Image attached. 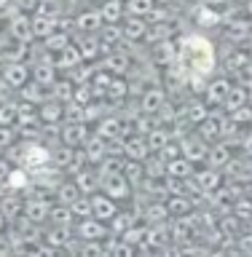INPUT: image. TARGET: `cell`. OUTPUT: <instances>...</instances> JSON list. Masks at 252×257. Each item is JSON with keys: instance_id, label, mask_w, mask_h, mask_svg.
I'll return each mask as SVG.
<instances>
[{"instance_id": "1", "label": "cell", "mask_w": 252, "mask_h": 257, "mask_svg": "<svg viewBox=\"0 0 252 257\" xmlns=\"http://www.w3.org/2000/svg\"><path fill=\"white\" fill-rule=\"evenodd\" d=\"M177 62H180V67L193 80H201V78L212 75V70H215V48L207 38L188 35V38H183L180 48H177Z\"/></svg>"}, {"instance_id": "2", "label": "cell", "mask_w": 252, "mask_h": 257, "mask_svg": "<svg viewBox=\"0 0 252 257\" xmlns=\"http://www.w3.org/2000/svg\"><path fill=\"white\" fill-rule=\"evenodd\" d=\"M100 188L105 196H110V198H116V201H124L132 196V182L126 180V174L121 172H105L100 174Z\"/></svg>"}, {"instance_id": "3", "label": "cell", "mask_w": 252, "mask_h": 257, "mask_svg": "<svg viewBox=\"0 0 252 257\" xmlns=\"http://www.w3.org/2000/svg\"><path fill=\"white\" fill-rule=\"evenodd\" d=\"M180 150H183V156H185V158L196 164V161H207L209 145H207V140H204L201 134H188V137H183Z\"/></svg>"}, {"instance_id": "4", "label": "cell", "mask_w": 252, "mask_h": 257, "mask_svg": "<svg viewBox=\"0 0 252 257\" xmlns=\"http://www.w3.org/2000/svg\"><path fill=\"white\" fill-rule=\"evenodd\" d=\"M19 164L24 172H35V169L40 164H46L48 161V148H43V145H24V148H19Z\"/></svg>"}, {"instance_id": "5", "label": "cell", "mask_w": 252, "mask_h": 257, "mask_svg": "<svg viewBox=\"0 0 252 257\" xmlns=\"http://www.w3.org/2000/svg\"><path fill=\"white\" fill-rule=\"evenodd\" d=\"M225 128H228V126H225V118L220 115V112H212V115L207 112V118L199 123V134L209 142V140H220Z\"/></svg>"}, {"instance_id": "6", "label": "cell", "mask_w": 252, "mask_h": 257, "mask_svg": "<svg viewBox=\"0 0 252 257\" xmlns=\"http://www.w3.org/2000/svg\"><path fill=\"white\" fill-rule=\"evenodd\" d=\"M116 214H118L116 198H110V196H92V217H97V220H102V222H110Z\"/></svg>"}, {"instance_id": "7", "label": "cell", "mask_w": 252, "mask_h": 257, "mask_svg": "<svg viewBox=\"0 0 252 257\" xmlns=\"http://www.w3.org/2000/svg\"><path fill=\"white\" fill-rule=\"evenodd\" d=\"M228 91H231V80L228 78H217V80L209 83V88L204 91V99H207V104H223L225 96H228Z\"/></svg>"}, {"instance_id": "8", "label": "cell", "mask_w": 252, "mask_h": 257, "mask_svg": "<svg viewBox=\"0 0 252 257\" xmlns=\"http://www.w3.org/2000/svg\"><path fill=\"white\" fill-rule=\"evenodd\" d=\"M78 238H86V241L105 238V222L97 220V217H83V222L78 225Z\"/></svg>"}, {"instance_id": "9", "label": "cell", "mask_w": 252, "mask_h": 257, "mask_svg": "<svg viewBox=\"0 0 252 257\" xmlns=\"http://www.w3.org/2000/svg\"><path fill=\"white\" fill-rule=\"evenodd\" d=\"M193 161H188L185 156H177L172 161H166V177H177V180H188L193 177Z\"/></svg>"}, {"instance_id": "10", "label": "cell", "mask_w": 252, "mask_h": 257, "mask_svg": "<svg viewBox=\"0 0 252 257\" xmlns=\"http://www.w3.org/2000/svg\"><path fill=\"white\" fill-rule=\"evenodd\" d=\"M27 78H30V72L24 70L19 62L6 64V70H3V80H6L8 86H14V88H24V83H27Z\"/></svg>"}, {"instance_id": "11", "label": "cell", "mask_w": 252, "mask_h": 257, "mask_svg": "<svg viewBox=\"0 0 252 257\" xmlns=\"http://www.w3.org/2000/svg\"><path fill=\"white\" fill-rule=\"evenodd\" d=\"M62 140L67 145H80L89 140V132H86V123L83 120H70L67 126L62 128Z\"/></svg>"}, {"instance_id": "12", "label": "cell", "mask_w": 252, "mask_h": 257, "mask_svg": "<svg viewBox=\"0 0 252 257\" xmlns=\"http://www.w3.org/2000/svg\"><path fill=\"white\" fill-rule=\"evenodd\" d=\"M124 148H126V158H134V161H145V158H148V153H150L145 137H129Z\"/></svg>"}, {"instance_id": "13", "label": "cell", "mask_w": 252, "mask_h": 257, "mask_svg": "<svg viewBox=\"0 0 252 257\" xmlns=\"http://www.w3.org/2000/svg\"><path fill=\"white\" fill-rule=\"evenodd\" d=\"M161 107H166V96L161 88H148L142 94V112H158Z\"/></svg>"}, {"instance_id": "14", "label": "cell", "mask_w": 252, "mask_h": 257, "mask_svg": "<svg viewBox=\"0 0 252 257\" xmlns=\"http://www.w3.org/2000/svg\"><path fill=\"white\" fill-rule=\"evenodd\" d=\"M193 177H196V182H199V190H204V193H212L217 185H220V172L212 166V169H204V172H193Z\"/></svg>"}, {"instance_id": "15", "label": "cell", "mask_w": 252, "mask_h": 257, "mask_svg": "<svg viewBox=\"0 0 252 257\" xmlns=\"http://www.w3.org/2000/svg\"><path fill=\"white\" fill-rule=\"evenodd\" d=\"M124 35L132 38V40H140L148 35V22H142V16H132L129 14V19L124 22Z\"/></svg>"}, {"instance_id": "16", "label": "cell", "mask_w": 252, "mask_h": 257, "mask_svg": "<svg viewBox=\"0 0 252 257\" xmlns=\"http://www.w3.org/2000/svg\"><path fill=\"white\" fill-rule=\"evenodd\" d=\"M129 64H132V59H129L126 54H118V51H116V54H110L108 59L102 62V67L108 70L110 75H124V72L129 70Z\"/></svg>"}, {"instance_id": "17", "label": "cell", "mask_w": 252, "mask_h": 257, "mask_svg": "<svg viewBox=\"0 0 252 257\" xmlns=\"http://www.w3.org/2000/svg\"><path fill=\"white\" fill-rule=\"evenodd\" d=\"M153 59H156V64H161V67L172 64V59H175L172 40H156V43H153Z\"/></svg>"}, {"instance_id": "18", "label": "cell", "mask_w": 252, "mask_h": 257, "mask_svg": "<svg viewBox=\"0 0 252 257\" xmlns=\"http://www.w3.org/2000/svg\"><path fill=\"white\" fill-rule=\"evenodd\" d=\"M80 59H83V56H80V51H78L75 46H70V43H67V46L62 48V51H56V64H54V67L67 70V67H75Z\"/></svg>"}, {"instance_id": "19", "label": "cell", "mask_w": 252, "mask_h": 257, "mask_svg": "<svg viewBox=\"0 0 252 257\" xmlns=\"http://www.w3.org/2000/svg\"><path fill=\"white\" fill-rule=\"evenodd\" d=\"M30 27H32V35H40V38H46V35H51V32L56 30V19L54 16H43V14H35V19L30 22Z\"/></svg>"}, {"instance_id": "20", "label": "cell", "mask_w": 252, "mask_h": 257, "mask_svg": "<svg viewBox=\"0 0 252 257\" xmlns=\"http://www.w3.org/2000/svg\"><path fill=\"white\" fill-rule=\"evenodd\" d=\"M80 196H83V193H80V188L75 185V180H72V182H62L59 190H56V201L64 204V206H72Z\"/></svg>"}, {"instance_id": "21", "label": "cell", "mask_w": 252, "mask_h": 257, "mask_svg": "<svg viewBox=\"0 0 252 257\" xmlns=\"http://www.w3.org/2000/svg\"><path fill=\"white\" fill-rule=\"evenodd\" d=\"M0 212L6 214V220H11L22 212V198L19 193H8V196H0Z\"/></svg>"}, {"instance_id": "22", "label": "cell", "mask_w": 252, "mask_h": 257, "mask_svg": "<svg viewBox=\"0 0 252 257\" xmlns=\"http://www.w3.org/2000/svg\"><path fill=\"white\" fill-rule=\"evenodd\" d=\"M102 24H105V22H102L100 11H92V8L78 16V30H83V32H97Z\"/></svg>"}, {"instance_id": "23", "label": "cell", "mask_w": 252, "mask_h": 257, "mask_svg": "<svg viewBox=\"0 0 252 257\" xmlns=\"http://www.w3.org/2000/svg\"><path fill=\"white\" fill-rule=\"evenodd\" d=\"M126 8L121 0H105L102 8H100V16H102V22H121V14H124Z\"/></svg>"}, {"instance_id": "24", "label": "cell", "mask_w": 252, "mask_h": 257, "mask_svg": "<svg viewBox=\"0 0 252 257\" xmlns=\"http://www.w3.org/2000/svg\"><path fill=\"white\" fill-rule=\"evenodd\" d=\"M38 118L46 120V123H56V120L64 118V107H62L59 102H46L43 107L38 110Z\"/></svg>"}, {"instance_id": "25", "label": "cell", "mask_w": 252, "mask_h": 257, "mask_svg": "<svg viewBox=\"0 0 252 257\" xmlns=\"http://www.w3.org/2000/svg\"><path fill=\"white\" fill-rule=\"evenodd\" d=\"M247 99H249V91H244L241 86H231V91H228V96H225L223 104L233 112V110H239L241 104H247Z\"/></svg>"}, {"instance_id": "26", "label": "cell", "mask_w": 252, "mask_h": 257, "mask_svg": "<svg viewBox=\"0 0 252 257\" xmlns=\"http://www.w3.org/2000/svg\"><path fill=\"white\" fill-rule=\"evenodd\" d=\"M207 161H209V166H228V161H231V150H228V145H215L212 150L207 153Z\"/></svg>"}, {"instance_id": "27", "label": "cell", "mask_w": 252, "mask_h": 257, "mask_svg": "<svg viewBox=\"0 0 252 257\" xmlns=\"http://www.w3.org/2000/svg\"><path fill=\"white\" fill-rule=\"evenodd\" d=\"M24 214H27L30 222H40V220H46V217L51 214V206L40 204V201H30V204L24 206Z\"/></svg>"}, {"instance_id": "28", "label": "cell", "mask_w": 252, "mask_h": 257, "mask_svg": "<svg viewBox=\"0 0 252 257\" xmlns=\"http://www.w3.org/2000/svg\"><path fill=\"white\" fill-rule=\"evenodd\" d=\"M75 185L80 188V193H94L100 188V177H94L92 172H75Z\"/></svg>"}, {"instance_id": "29", "label": "cell", "mask_w": 252, "mask_h": 257, "mask_svg": "<svg viewBox=\"0 0 252 257\" xmlns=\"http://www.w3.org/2000/svg\"><path fill=\"white\" fill-rule=\"evenodd\" d=\"M126 11L132 16H148L156 8V0H126Z\"/></svg>"}, {"instance_id": "30", "label": "cell", "mask_w": 252, "mask_h": 257, "mask_svg": "<svg viewBox=\"0 0 252 257\" xmlns=\"http://www.w3.org/2000/svg\"><path fill=\"white\" fill-rule=\"evenodd\" d=\"M145 220H148L150 225H161L164 220H169V209L166 204H153L145 209Z\"/></svg>"}, {"instance_id": "31", "label": "cell", "mask_w": 252, "mask_h": 257, "mask_svg": "<svg viewBox=\"0 0 252 257\" xmlns=\"http://www.w3.org/2000/svg\"><path fill=\"white\" fill-rule=\"evenodd\" d=\"M142 166H145V177H164L166 174V161L164 158H145L142 161Z\"/></svg>"}, {"instance_id": "32", "label": "cell", "mask_w": 252, "mask_h": 257, "mask_svg": "<svg viewBox=\"0 0 252 257\" xmlns=\"http://www.w3.org/2000/svg\"><path fill=\"white\" fill-rule=\"evenodd\" d=\"M145 140H148V148H150V150H161V148L169 142V134L164 132V128H150Z\"/></svg>"}, {"instance_id": "33", "label": "cell", "mask_w": 252, "mask_h": 257, "mask_svg": "<svg viewBox=\"0 0 252 257\" xmlns=\"http://www.w3.org/2000/svg\"><path fill=\"white\" fill-rule=\"evenodd\" d=\"M43 40H46V48H48V51H62V48L70 43V38L64 35V32H56V30L51 32V35H46Z\"/></svg>"}, {"instance_id": "34", "label": "cell", "mask_w": 252, "mask_h": 257, "mask_svg": "<svg viewBox=\"0 0 252 257\" xmlns=\"http://www.w3.org/2000/svg\"><path fill=\"white\" fill-rule=\"evenodd\" d=\"M78 51H80V56H86V59H94V56H97V51H102V40H94V38H86V40H80Z\"/></svg>"}, {"instance_id": "35", "label": "cell", "mask_w": 252, "mask_h": 257, "mask_svg": "<svg viewBox=\"0 0 252 257\" xmlns=\"http://www.w3.org/2000/svg\"><path fill=\"white\" fill-rule=\"evenodd\" d=\"M166 209H169V214H188L191 212V204L183 198V193H177V198H169L166 201Z\"/></svg>"}, {"instance_id": "36", "label": "cell", "mask_w": 252, "mask_h": 257, "mask_svg": "<svg viewBox=\"0 0 252 257\" xmlns=\"http://www.w3.org/2000/svg\"><path fill=\"white\" fill-rule=\"evenodd\" d=\"M118 134H121V123L116 118H108L100 123V137H105V140H113V137H118Z\"/></svg>"}, {"instance_id": "37", "label": "cell", "mask_w": 252, "mask_h": 257, "mask_svg": "<svg viewBox=\"0 0 252 257\" xmlns=\"http://www.w3.org/2000/svg\"><path fill=\"white\" fill-rule=\"evenodd\" d=\"M225 35L233 38V40H241V38H247L249 35V27H247V22H239V24H228V30H225Z\"/></svg>"}, {"instance_id": "38", "label": "cell", "mask_w": 252, "mask_h": 257, "mask_svg": "<svg viewBox=\"0 0 252 257\" xmlns=\"http://www.w3.org/2000/svg\"><path fill=\"white\" fill-rule=\"evenodd\" d=\"M188 118H193V123H201V120H204L207 118V107H204V104H201V102H196V104H191V107H188Z\"/></svg>"}, {"instance_id": "39", "label": "cell", "mask_w": 252, "mask_h": 257, "mask_svg": "<svg viewBox=\"0 0 252 257\" xmlns=\"http://www.w3.org/2000/svg\"><path fill=\"white\" fill-rule=\"evenodd\" d=\"M54 96H59V99H62V96H64V99H70V83H67V80H56V83H54Z\"/></svg>"}, {"instance_id": "40", "label": "cell", "mask_w": 252, "mask_h": 257, "mask_svg": "<svg viewBox=\"0 0 252 257\" xmlns=\"http://www.w3.org/2000/svg\"><path fill=\"white\" fill-rule=\"evenodd\" d=\"M11 142H14V132L6 123H0V150H3L6 145H11Z\"/></svg>"}, {"instance_id": "41", "label": "cell", "mask_w": 252, "mask_h": 257, "mask_svg": "<svg viewBox=\"0 0 252 257\" xmlns=\"http://www.w3.org/2000/svg\"><path fill=\"white\" fill-rule=\"evenodd\" d=\"M244 150L249 153V156H252V134L247 137V140H244Z\"/></svg>"}, {"instance_id": "42", "label": "cell", "mask_w": 252, "mask_h": 257, "mask_svg": "<svg viewBox=\"0 0 252 257\" xmlns=\"http://www.w3.org/2000/svg\"><path fill=\"white\" fill-rule=\"evenodd\" d=\"M8 249H11V246H8V244H6V241H3V238H0V252H8Z\"/></svg>"}, {"instance_id": "43", "label": "cell", "mask_w": 252, "mask_h": 257, "mask_svg": "<svg viewBox=\"0 0 252 257\" xmlns=\"http://www.w3.org/2000/svg\"><path fill=\"white\" fill-rule=\"evenodd\" d=\"M3 225H6V214L0 212V230H3Z\"/></svg>"}, {"instance_id": "44", "label": "cell", "mask_w": 252, "mask_h": 257, "mask_svg": "<svg viewBox=\"0 0 252 257\" xmlns=\"http://www.w3.org/2000/svg\"><path fill=\"white\" fill-rule=\"evenodd\" d=\"M247 14L252 16V0H247Z\"/></svg>"}, {"instance_id": "45", "label": "cell", "mask_w": 252, "mask_h": 257, "mask_svg": "<svg viewBox=\"0 0 252 257\" xmlns=\"http://www.w3.org/2000/svg\"><path fill=\"white\" fill-rule=\"evenodd\" d=\"M249 99H252V88H249Z\"/></svg>"}]
</instances>
